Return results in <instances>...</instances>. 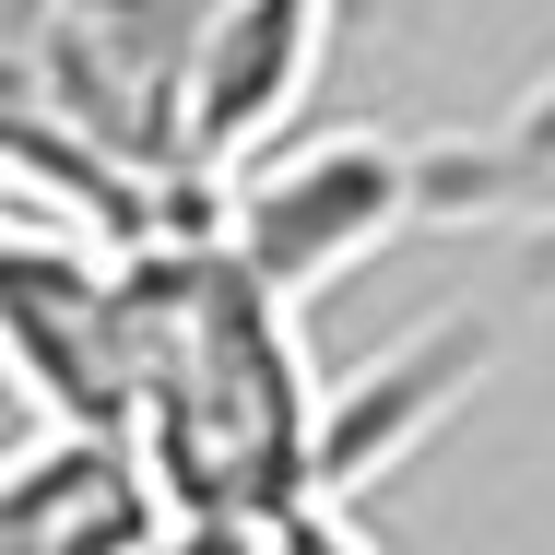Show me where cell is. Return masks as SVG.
<instances>
[{"mask_svg": "<svg viewBox=\"0 0 555 555\" xmlns=\"http://www.w3.org/2000/svg\"><path fill=\"white\" fill-rule=\"evenodd\" d=\"M414 366L426 343L332 390L296 332V296L214 224V202L118 236V449L142 461L166 532H236L308 496H354V473L449 402L402 390Z\"/></svg>", "mask_w": 555, "mask_h": 555, "instance_id": "6da1fadb", "label": "cell"}, {"mask_svg": "<svg viewBox=\"0 0 555 555\" xmlns=\"http://www.w3.org/2000/svg\"><path fill=\"white\" fill-rule=\"evenodd\" d=\"M0 366L60 438H118V236L0 202Z\"/></svg>", "mask_w": 555, "mask_h": 555, "instance_id": "7a4b0ae2", "label": "cell"}, {"mask_svg": "<svg viewBox=\"0 0 555 555\" xmlns=\"http://www.w3.org/2000/svg\"><path fill=\"white\" fill-rule=\"evenodd\" d=\"M154 532L166 508L118 438L36 426L24 449H0V555H142Z\"/></svg>", "mask_w": 555, "mask_h": 555, "instance_id": "3957f363", "label": "cell"}, {"mask_svg": "<svg viewBox=\"0 0 555 555\" xmlns=\"http://www.w3.org/2000/svg\"><path fill=\"white\" fill-rule=\"evenodd\" d=\"M214 555H378L354 532L343 496H308V508H272V520H236V532H202Z\"/></svg>", "mask_w": 555, "mask_h": 555, "instance_id": "277c9868", "label": "cell"}, {"mask_svg": "<svg viewBox=\"0 0 555 555\" xmlns=\"http://www.w3.org/2000/svg\"><path fill=\"white\" fill-rule=\"evenodd\" d=\"M142 555H214V544H202V532H154Z\"/></svg>", "mask_w": 555, "mask_h": 555, "instance_id": "5b68a950", "label": "cell"}]
</instances>
